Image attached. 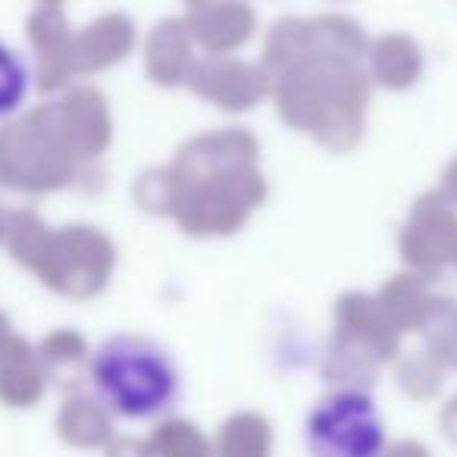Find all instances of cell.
Segmentation results:
<instances>
[{
  "mask_svg": "<svg viewBox=\"0 0 457 457\" xmlns=\"http://www.w3.org/2000/svg\"><path fill=\"white\" fill-rule=\"evenodd\" d=\"M32 72L20 51L10 41L0 38V120L13 116L26 104Z\"/></svg>",
  "mask_w": 457,
  "mask_h": 457,
  "instance_id": "obj_3",
  "label": "cell"
},
{
  "mask_svg": "<svg viewBox=\"0 0 457 457\" xmlns=\"http://www.w3.org/2000/svg\"><path fill=\"white\" fill-rule=\"evenodd\" d=\"M88 386L122 420H157L176 411L182 376L172 354L145 336H110L88 361Z\"/></svg>",
  "mask_w": 457,
  "mask_h": 457,
  "instance_id": "obj_1",
  "label": "cell"
},
{
  "mask_svg": "<svg viewBox=\"0 0 457 457\" xmlns=\"http://www.w3.org/2000/svg\"><path fill=\"white\" fill-rule=\"evenodd\" d=\"M311 457H382L388 448L386 420L361 388H336L311 407L304 420Z\"/></svg>",
  "mask_w": 457,
  "mask_h": 457,
  "instance_id": "obj_2",
  "label": "cell"
}]
</instances>
